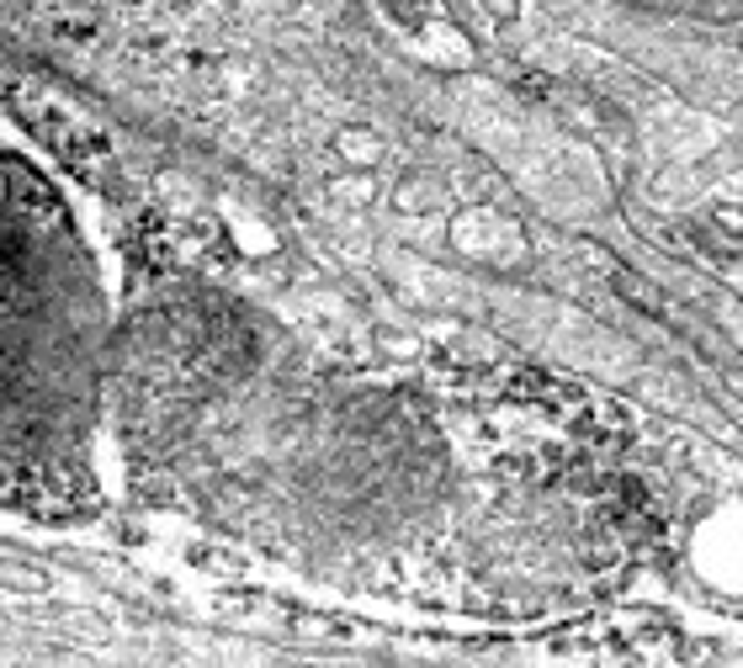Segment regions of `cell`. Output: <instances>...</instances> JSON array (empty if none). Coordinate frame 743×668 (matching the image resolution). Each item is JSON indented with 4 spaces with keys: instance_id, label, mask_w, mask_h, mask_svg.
<instances>
[{
    "instance_id": "2",
    "label": "cell",
    "mask_w": 743,
    "mask_h": 668,
    "mask_svg": "<svg viewBox=\"0 0 743 668\" xmlns=\"http://www.w3.org/2000/svg\"><path fill=\"white\" fill-rule=\"evenodd\" d=\"M6 499L74 515L97 494V435L112 404V324L97 261L43 170L6 154Z\"/></svg>"
},
{
    "instance_id": "3",
    "label": "cell",
    "mask_w": 743,
    "mask_h": 668,
    "mask_svg": "<svg viewBox=\"0 0 743 668\" xmlns=\"http://www.w3.org/2000/svg\"><path fill=\"white\" fill-rule=\"evenodd\" d=\"M653 17H695V22H743V0H616Z\"/></svg>"
},
{
    "instance_id": "1",
    "label": "cell",
    "mask_w": 743,
    "mask_h": 668,
    "mask_svg": "<svg viewBox=\"0 0 743 668\" xmlns=\"http://www.w3.org/2000/svg\"><path fill=\"white\" fill-rule=\"evenodd\" d=\"M112 419L154 499L277 557L388 547L452 488V452L409 393L330 372L223 286H154L122 318Z\"/></svg>"
}]
</instances>
